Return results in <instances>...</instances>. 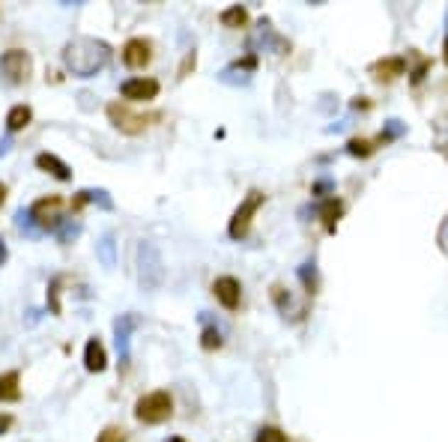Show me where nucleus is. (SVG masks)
Segmentation results:
<instances>
[{"label": "nucleus", "mask_w": 448, "mask_h": 442, "mask_svg": "<svg viewBox=\"0 0 448 442\" xmlns=\"http://www.w3.org/2000/svg\"><path fill=\"white\" fill-rule=\"evenodd\" d=\"M165 442H185L182 436H170V439H165Z\"/></svg>", "instance_id": "ea45409f"}, {"label": "nucleus", "mask_w": 448, "mask_h": 442, "mask_svg": "<svg viewBox=\"0 0 448 442\" xmlns=\"http://www.w3.org/2000/svg\"><path fill=\"white\" fill-rule=\"evenodd\" d=\"M84 368L90 370V374H102V370L108 368V353L102 347V341L99 338H90L84 347Z\"/></svg>", "instance_id": "4468645a"}, {"label": "nucleus", "mask_w": 448, "mask_h": 442, "mask_svg": "<svg viewBox=\"0 0 448 442\" xmlns=\"http://www.w3.org/2000/svg\"><path fill=\"white\" fill-rule=\"evenodd\" d=\"M33 72V60L31 54L21 51V48H9L0 54V78L6 84H24Z\"/></svg>", "instance_id": "0eeeda50"}, {"label": "nucleus", "mask_w": 448, "mask_h": 442, "mask_svg": "<svg viewBox=\"0 0 448 442\" xmlns=\"http://www.w3.org/2000/svg\"><path fill=\"white\" fill-rule=\"evenodd\" d=\"M272 299H275V305H278V311H284V317H287V311L293 308V296L287 293L281 284H275V287H272Z\"/></svg>", "instance_id": "cd10ccee"}, {"label": "nucleus", "mask_w": 448, "mask_h": 442, "mask_svg": "<svg viewBox=\"0 0 448 442\" xmlns=\"http://www.w3.org/2000/svg\"><path fill=\"white\" fill-rule=\"evenodd\" d=\"M254 69H257V57L254 54H245L242 60H236V63H230V66L222 69L219 81L222 84H248L251 75H254Z\"/></svg>", "instance_id": "9b49d317"}, {"label": "nucleus", "mask_w": 448, "mask_h": 442, "mask_svg": "<svg viewBox=\"0 0 448 442\" xmlns=\"http://www.w3.org/2000/svg\"><path fill=\"white\" fill-rule=\"evenodd\" d=\"M12 150V138H4V140H0V155H6Z\"/></svg>", "instance_id": "e433bc0d"}, {"label": "nucleus", "mask_w": 448, "mask_h": 442, "mask_svg": "<svg viewBox=\"0 0 448 442\" xmlns=\"http://www.w3.org/2000/svg\"><path fill=\"white\" fill-rule=\"evenodd\" d=\"M18 370H6V374H0V404L4 401H18L21 397V389H18Z\"/></svg>", "instance_id": "aec40b11"}, {"label": "nucleus", "mask_w": 448, "mask_h": 442, "mask_svg": "<svg viewBox=\"0 0 448 442\" xmlns=\"http://www.w3.org/2000/svg\"><path fill=\"white\" fill-rule=\"evenodd\" d=\"M173 416V397L168 392H150L138 397L135 404V419L143 424H162Z\"/></svg>", "instance_id": "7ed1b4c3"}, {"label": "nucleus", "mask_w": 448, "mask_h": 442, "mask_svg": "<svg viewBox=\"0 0 448 442\" xmlns=\"http://www.w3.org/2000/svg\"><path fill=\"white\" fill-rule=\"evenodd\" d=\"M63 66L75 78H93L111 63V45L96 36H75L63 45Z\"/></svg>", "instance_id": "f257e3e1"}, {"label": "nucleus", "mask_w": 448, "mask_h": 442, "mask_svg": "<svg viewBox=\"0 0 448 442\" xmlns=\"http://www.w3.org/2000/svg\"><path fill=\"white\" fill-rule=\"evenodd\" d=\"M332 189H335V182H332V179H317V182H314V189H311V194L323 197V194L332 192Z\"/></svg>", "instance_id": "473e14b6"}, {"label": "nucleus", "mask_w": 448, "mask_h": 442, "mask_svg": "<svg viewBox=\"0 0 448 442\" xmlns=\"http://www.w3.org/2000/svg\"><path fill=\"white\" fill-rule=\"evenodd\" d=\"M341 212H344V206H341V201L338 197H326V201L317 206V216H320L323 221H326V231L332 233L335 231V224H338V219H341Z\"/></svg>", "instance_id": "6ab92c4d"}, {"label": "nucleus", "mask_w": 448, "mask_h": 442, "mask_svg": "<svg viewBox=\"0 0 448 442\" xmlns=\"http://www.w3.org/2000/svg\"><path fill=\"white\" fill-rule=\"evenodd\" d=\"M31 120H33V108H31V105H12L9 114H6V129L16 135V132L27 129V126H31Z\"/></svg>", "instance_id": "a211bd4d"}, {"label": "nucleus", "mask_w": 448, "mask_h": 442, "mask_svg": "<svg viewBox=\"0 0 448 442\" xmlns=\"http://www.w3.org/2000/svg\"><path fill=\"white\" fill-rule=\"evenodd\" d=\"M31 209V219H33V224L39 227L42 233H54L57 227H60V221H63V197H57V194H48V197H39L36 204H31L27 206Z\"/></svg>", "instance_id": "423d86ee"}, {"label": "nucleus", "mask_w": 448, "mask_h": 442, "mask_svg": "<svg viewBox=\"0 0 448 442\" xmlns=\"http://www.w3.org/2000/svg\"><path fill=\"white\" fill-rule=\"evenodd\" d=\"M200 347L209 350V353L222 347V332H219V326H207L204 335H200Z\"/></svg>", "instance_id": "a878e982"}, {"label": "nucleus", "mask_w": 448, "mask_h": 442, "mask_svg": "<svg viewBox=\"0 0 448 442\" xmlns=\"http://www.w3.org/2000/svg\"><path fill=\"white\" fill-rule=\"evenodd\" d=\"M108 120L114 123V129H120V132H126V135H141L143 129H147L150 123H155V120H162V114H135V111H129L126 105H120V102H111L108 105Z\"/></svg>", "instance_id": "39448f33"}, {"label": "nucleus", "mask_w": 448, "mask_h": 442, "mask_svg": "<svg viewBox=\"0 0 448 442\" xmlns=\"http://www.w3.org/2000/svg\"><path fill=\"white\" fill-rule=\"evenodd\" d=\"M299 281L305 284V290L314 296L317 293V287H320V275H317V263L314 260H305L299 266Z\"/></svg>", "instance_id": "5701e85b"}, {"label": "nucleus", "mask_w": 448, "mask_h": 442, "mask_svg": "<svg viewBox=\"0 0 448 442\" xmlns=\"http://www.w3.org/2000/svg\"><path fill=\"white\" fill-rule=\"evenodd\" d=\"M222 24L224 27H230V31H236V27H245L248 24V9L245 6H227L224 12H222Z\"/></svg>", "instance_id": "4be33fe9"}, {"label": "nucleus", "mask_w": 448, "mask_h": 442, "mask_svg": "<svg viewBox=\"0 0 448 442\" xmlns=\"http://www.w3.org/2000/svg\"><path fill=\"white\" fill-rule=\"evenodd\" d=\"M16 227H18V231L27 236V239H36V236H42V231H39V227L33 224V219H31V209H18L16 212Z\"/></svg>", "instance_id": "b1692460"}, {"label": "nucleus", "mask_w": 448, "mask_h": 442, "mask_svg": "<svg viewBox=\"0 0 448 442\" xmlns=\"http://www.w3.org/2000/svg\"><path fill=\"white\" fill-rule=\"evenodd\" d=\"M257 442H287V436L278 431V427H263L257 433Z\"/></svg>", "instance_id": "2f4dec72"}, {"label": "nucleus", "mask_w": 448, "mask_h": 442, "mask_svg": "<svg viewBox=\"0 0 448 442\" xmlns=\"http://www.w3.org/2000/svg\"><path fill=\"white\" fill-rule=\"evenodd\" d=\"M403 132H407V126H403L400 120H388V123H386V129L380 132V144H386V140H395V138H400Z\"/></svg>", "instance_id": "c85d7f7f"}, {"label": "nucleus", "mask_w": 448, "mask_h": 442, "mask_svg": "<svg viewBox=\"0 0 448 442\" xmlns=\"http://www.w3.org/2000/svg\"><path fill=\"white\" fill-rule=\"evenodd\" d=\"M158 90H162V84L155 78H129L120 84V96L126 102H153Z\"/></svg>", "instance_id": "1a4fd4ad"}, {"label": "nucleus", "mask_w": 448, "mask_h": 442, "mask_svg": "<svg viewBox=\"0 0 448 442\" xmlns=\"http://www.w3.org/2000/svg\"><path fill=\"white\" fill-rule=\"evenodd\" d=\"M153 60V42L143 39V36H132L123 45V63L129 69H143Z\"/></svg>", "instance_id": "9d476101"}, {"label": "nucleus", "mask_w": 448, "mask_h": 442, "mask_svg": "<svg viewBox=\"0 0 448 442\" xmlns=\"http://www.w3.org/2000/svg\"><path fill=\"white\" fill-rule=\"evenodd\" d=\"M57 239H60L63 242V245H69V242H75L78 236H81V221L75 219V221H72V219H63L60 221V227H57Z\"/></svg>", "instance_id": "393cba45"}, {"label": "nucleus", "mask_w": 448, "mask_h": 442, "mask_svg": "<svg viewBox=\"0 0 448 442\" xmlns=\"http://www.w3.org/2000/svg\"><path fill=\"white\" fill-rule=\"evenodd\" d=\"M212 293L215 299L227 308V311H236L239 308V299H242V287H239V281L234 275H222V278H215L212 281Z\"/></svg>", "instance_id": "f8f14e48"}, {"label": "nucleus", "mask_w": 448, "mask_h": 442, "mask_svg": "<svg viewBox=\"0 0 448 442\" xmlns=\"http://www.w3.org/2000/svg\"><path fill=\"white\" fill-rule=\"evenodd\" d=\"M141 326L138 314H120L114 320V347H117V355H120V365L126 368L129 359H132V332Z\"/></svg>", "instance_id": "6e6552de"}, {"label": "nucleus", "mask_w": 448, "mask_h": 442, "mask_svg": "<svg viewBox=\"0 0 448 442\" xmlns=\"http://www.w3.org/2000/svg\"><path fill=\"white\" fill-rule=\"evenodd\" d=\"M346 153L350 155H359V159H368V155L373 153V147H371V140H362V138H353L350 144H346Z\"/></svg>", "instance_id": "c756f323"}, {"label": "nucleus", "mask_w": 448, "mask_h": 442, "mask_svg": "<svg viewBox=\"0 0 448 442\" xmlns=\"http://www.w3.org/2000/svg\"><path fill=\"white\" fill-rule=\"evenodd\" d=\"M6 258H9V248H6V239L0 236V266L6 263Z\"/></svg>", "instance_id": "f704fd0d"}, {"label": "nucleus", "mask_w": 448, "mask_h": 442, "mask_svg": "<svg viewBox=\"0 0 448 442\" xmlns=\"http://www.w3.org/2000/svg\"><path fill=\"white\" fill-rule=\"evenodd\" d=\"M263 201H266V194L257 192V189H251L248 194H245V201L236 206L234 219H230V224H227L230 239H245V236H248L251 221H254V216H257V209L263 206Z\"/></svg>", "instance_id": "20e7f679"}, {"label": "nucleus", "mask_w": 448, "mask_h": 442, "mask_svg": "<svg viewBox=\"0 0 448 442\" xmlns=\"http://www.w3.org/2000/svg\"><path fill=\"white\" fill-rule=\"evenodd\" d=\"M87 204H96V206H102V209H114V201H111V194L105 192V189H84V192H78L75 197H72V209H81V206H87Z\"/></svg>", "instance_id": "2eb2a0df"}, {"label": "nucleus", "mask_w": 448, "mask_h": 442, "mask_svg": "<svg viewBox=\"0 0 448 442\" xmlns=\"http://www.w3.org/2000/svg\"><path fill=\"white\" fill-rule=\"evenodd\" d=\"M60 284H63L60 275L51 278V284H48V308H51V314H60Z\"/></svg>", "instance_id": "bb28decb"}, {"label": "nucleus", "mask_w": 448, "mask_h": 442, "mask_svg": "<svg viewBox=\"0 0 448 442\" xmlns=\"http://www.w3.org/2000/svg\"><path fill=\"white\" fill-rule=\"evenodd\" d=\"M138 284L147 293H155L165 284V258L153 239L138 242Z\"/></svg>", "instance_id": "f03ea898"}, {"label": "nucleus", "mask_w": 448, "mask_h": 442, "mask_svg": "<svg viewBox=\"0 0 448 442\" xmlns=\"http://www.w3.org/2000/svg\"><path fill=\"white\" fill-rule=\"evenodd\" d=\"M96 442H129V433L123 431V427L111 424V427H105V431L99 433V439H96Z\"/></svg>", "instance_id": "7c9ffc66"}, {"label": "nucleus", "mask_w": 448, "mask_h": 442, "mask_svg": "<svg viewBox=\"0 0 448 442\" xmlns=\"http://www.w3.org/2000/svg\"><path fill=\"white\" fill-rule=\"evenodd\" d=\"M425 72H427V63H422V66H418V69H415V72H413V81L418 84V81H422V78H425Z\"/></svg>", "instance_id": "c9c22d12"}, {"label": "nucleus", "mask_w": 448, "mask_h": 442, "mask_svg": "<svg viewBox=\"0 0 448 442\" xmlns=\"http://www.w3.org/2000/svg\"><path fill=\"white\" fill-rule=\"evenodd\" d=\"M445 27H448V12H445ZM442 54H445V66H448V31H445V45H442Z\"/></svg>", "instance_id": "4c0bfd02"}, {"label": "nucleus", "mask_w": 448, "mask_h": 442, "mask_svg": "<svg viewBox=\"0 0 448 442\" xmlns=\"http://www.w3.org/2000/svg\"><path fill=\"white\" fill-rule=\"evenodd\" d=\"M96 251H99V260H102L105 269H114V266H117V242H114V233H111V231H108L102 239H99Z\"/></svg>", "instance_id": "412c9836"}, {"label": "nucleus", "mask_w": 448, "mask_h": 442, "mask_svg": "<svg viewBox=\"0 0 448 442\" xmlns=\"http://www.w3.org/2000/svg\"><path fill=\"white\" fill-rule=\"evenodd\" d=\"M260 45H263V51H269V54H287L290 51V42H287L284 36H278L269 24H260Z\"/></svg>", "instance_id": "f3484780"}, {"label": "nucleus", "mask_w": 448, "mask_h": 442, "mask_svg": "<svg viewBox=\"0 0 448 442\" xmlns=\"http://www.w3.org/2000/svg\"><path fill=\"white\" fill-rule=\"evenodd\" d=\"M4 201H6V185L0 182V206H4Z\"/></svg>", "instance_id": "58836bf2"}, {"label": "nucleus", "mask_w": 448, "mask_h": 442, "mask_svg": "<svg viewBox=\"0 0 448 442\" xmlns=\"http://www.w3.org/2000/svg\"><path fill=\"white\" fill-rule=\"evenodd\" d=\"M12 424H16V419H12V416H9V412H0V436H4V433L9 431V427H12Z\"/></svg>", "instance_id": "72a5a7b5"}, {"label": "nucleus", "mask_w": 448, "mask_h": 442, "mask_svg": "<svg viewBox=\"0 0 448 442\" xmlns=\"http://www.w3.org/2000/svg\"><path fill=\"white\" fill-rule=\"evenodd\" d=\"M36 167L45 170V174H51L54 179H60V182H69V179H72V167L60 159V155H54V153H39V155H36Z\"/></svg>", "instance_id": "ddd939ff"}, {"label": "nucleus", "mask_w": 448, "mask_h": 442, "mask_svg": "<svg viewBox=\"0 0 448 442\" xmlns=\"http://www.w3.org/2000/svg\"><path fill=\"white\" fill-rule=\"evenodd\" d=\"M403 72H407V60H403V57H386V60L373 63V75H377L380 81H392Z\"/></svg>", "instance_id": "dca6fc26"}]
</instances>
